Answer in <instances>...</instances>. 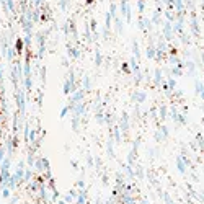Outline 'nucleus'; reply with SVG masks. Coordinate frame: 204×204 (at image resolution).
Segmentation results:
<instances>
[{"instance_id":"1","label":"nucleus","mask_w":204,"mask_h":204,"mask_svg":"<svg viewBox=\"0 0 204 204\" xmlns=\"http://www.w3.org/2000/svg\"><path fill=\"white\" fill-rule=\"evenodd\" d=\"M2 126H4V101H2V88H0V137H2Z\"/></svg>"}]
</instances>
